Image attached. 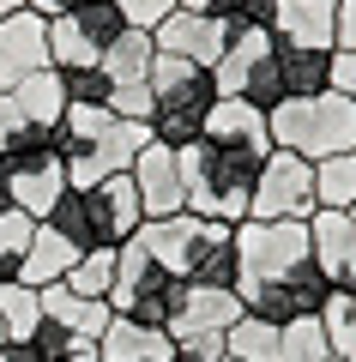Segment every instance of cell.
<instances>
[{
    "label": "cell",
    "mask_w": 356,
    "mask_h": 362,
    "mask_svg": "<svg viewBox=\"0 0 356 362\" xmlns=\"http://www.w3.org/2000/svg\"><path fill=\"white\" fill-rule=\"evenodd\" d=\"M176 163H181V187H188L193 218H217V223H242L248 218L260 157L229 151V145H217V139H193V145L176 151Z\"/></svg>",
    "instance_id": "cell-1"
},
{
    "label": "cell",
    "mask_w": 356,
    "mask_h": 362,
    "mask_svg": "<svg viewBox=\"0 0 356 362\" xmlns=\"http://www.w3.org/2000/svg\"><path fill=\"white\" fill-rule=\"evenodd\" d=\"M217 103V85H212V66H193L176 61V54H157L151 61V145H193L205 133V115Z\"/></svg>",
    "instance_id": "cell-2"
},
{
    "label": "cell",
    "mask_w": 356,
    "mask_h": 362,
    "mask_svg": "<svg viewBox=\"0 0 356 362\" xmlns=\"http://www.w3.org/2000/svg\"><path fill=\"white\" fill-rule=\"evenodd\" d=\"M266 121H272V145L308 157V163L338 157V151H356V103L338 97V90H320V97H284Z\"/></svg>",
    "instance_id": "cell-3"
},
{
    "label": "cell",
    "mask_w": 356,
    "mask_h": 362,
    "mask_svg": "<svg viewBox=\"0 0 356 362\" xmlns=\"http://www.w3.org/2000/svg\"><path fill=\"white\" fill-rule=\"evenodd\" d=\"M181 296H188V278L163 272L139 242H127L115 254V290H109V308L121 320H139V326H163L181 314Z\"/></svg>",
    "instance_id": "cell-4"
},
{
    "label": "cell",
    "mask_w": 356,
    "mask_h": 362,
    "mask_svg": "<svg viewBox=\"0 0 356 362\" xmlns=\"http://www.w3.org/2000/svg\"><path fill=\"white\" fill-rule=\"evenodd\" d=\"M302 259H314V235L308 223L296 218H278V223H260V218H242L236 223V290H260L284 272H296Z\"/></svg>",
    "instance_id": "cell-5"
},
{
    "label": "cell",
    "mask_w": 356,
    "mask_h": 362,
    "mask_svg": "<svg viewBox=\"0 0 356 362\" xmlns=\"http://www.w3.org/2000/svg\"><path fill=\"white\" fill-rule=\"evenodd\" d=\"M314 211H320L314 206V163L296 157V151H284V145H272V157L260 163V175H254L248 218H260V223H278V218L308 223Z\"/></svg>",
    "instance_id": "cell-6"
},
{
    "label": "cell",
    "mask_w": 356,
    "mask_h": 362,
    "mask_svg": "<svg viewBox=\"0 0 356 362\" xmlns=\"http://www.w3.org/2000/svg\"><path fill=\"white\" fill-rule=\"evenodd\" d=\"M0 175H6V194H13V206L25 211V218H37V223L49 218V211L61 206V194H67V157H61V145L0 157Z\"/></svg>",
    "instance_id": "cell-7"
},
{
    "label": "cell",
    "mask_w": 356,
    "mask_h": 362,
    "mask_svg": "<svg viewBox=\"0 0 356 362\" xmlns=\"http://www.w3.org/2000/svg\"><path fill=\"white\" fill-rule=\"evenodd\" d=\"M326 296H332V278L320 272V259H302L296 272H284V278H272V284L248 290L242 302H248V314H260V320L290 326V320H302V314H320Z\"/></svg>",
    "instance_id": "cell-8"
},
{
    "label": "cell",
    "mask_w": 356,
    "mask_h": 362,
    "mask_svg": "<svg viewBox=\"0 0 356 362\" xmlns=\"http://www.w3.org/2000/svg\"><path fill=\"white\" fill-rule=\"evenodd\" d=\"M85 211H91V235L97 247H127L145 223V206H139V187L133 175H103L97 187L85 194Z\"/></svg>",
    "instance_id": "cell-9"
},
{
    "label": "cell",
    "mask_w": 356,
    "mask_h": 362,
    "mask_svg": "<svg viewBox=\"0 0 356 362\" xmlns=\"http://www.w3.org/2000/svg\"><path fill=\"white\" fill-rule=\"evenodd\" d=\"M49 61V18L42 13H6L0 18V90H18L30 73H42Z\"/></svg>",
    "instance_id": "cell-10"
},
{
    "label": "cell",
    "mask_w": 356,
    "mask_h": 362,
    "mask_svg": "<svg viewBox=\"0 0 356 362\" xmlns=\"http://www.w3.org/2000/svg\"><path fill=\"white\" fill-rule=\"evenodd\" d=\"M151 37H157V54H176V61H193V66H217V54L229 49V25L224 18L181 13V6L151 30Z\"/></svg>",
    "instance_id": "cell-11"
},
{
    "label": "cell",
    "mask_w": 356,
    "mask_h": 362,
    "mask_svg": "<svg viewBox=\"0 0 356 362\" xmlns=\"http://www.w3.org/2000/svg\"><path fill=\"white\" fill-rule=\"evenodd\" d=\"M133 187H139V206L145 218H176V211H188V187H181V163L169 145H145L139 163L127 169Z\"/></svg>",
    "instance_id": "cell-12"
},
{
    "label": "cell",
    "mask_w": 356,
    "mask_h": 362,
    "mask_svg": "<svg viewBox=\"0 0 356 362\" xmlns=\"http://www.w3.org/2000/svg\"><path fill=\"white\" fill-rule=\"evenodd\" d=\"M200 139H217V145H229V151H248V157L266 163L272 157V121L260 115L254 103H242V97H217Z\"/></svg>",
    "instance_id": "cell-13"
},
{
    "label": "cell",
    "mask_w": 356,
    "mask_h": 362,
    "mask_svg": "<svg viewBox=\"0 0 356 362\" xmlns=\"http://www.w3.org/2000/svg\"><path fill=\"white\" fill-rule=\"evenodd\" d=\"M308 235H314V259L332 278V290H350L356 296V218L350 211H314Z\"/></svg>",
    "instance_id": "cell-14"
},
{
    "label": "cell",
    "mask_w": 356,
    "mask_h": 362,
    "mask_svg": "<svg viewBox=\"0 0 356 362\" xmlns=\"http://www.w3.org/2000/svg\"><path fill=\"white\" fill-rule=\"evenodd\" d=\"M272 37L302 42V49H332L338 42V0H272Z\"/></svg>",
    "instance_id": "cell-15"
},
{
    "label": "cell",
    "mask_w": 356,
    "mask_h": 362,
    "mask_svg": "<svg viewBox=\"0 0 356 362\" xmlns=\"http://www.w3.org/2000/svg\"><path fill=\"white\" fill-rule=\"evenodd\" d=\"M188 284L236 290V223L200 218V235H193V259H188Z\"/></svg>",
    "instance_id": "cell-16"
},
{
    "label": "cell",
    "mask_w": 356,
    "mask_h": 362,
    "mask_svg": "<svg viewBox=\"0 0 356 362\" xmlns=\"http://www.w3.org/2000/svg\"><path fill=\"white\" fill-rule=\"evenodd\" d=\"M242 314H248L242 290H205V284H188L181 314L169 320V338H188V332H229Z\"/></svg>",
    "instance_id": "cell-17"
},
{
    "label": "cell",
    "mask_w": 356,
    "mask_h": 362,
    "mask_svg": "<svg viewBox=\"0 0 356 362\" xmlns=\"http://www.w3.org/2000/svg\"><path fill=\"white\" fill-rule=\"evenodd\" d=\"M97 356L103 362H176V338L163 326H139V320H121L115 314L97 338Z\"/></svg>",
    "instance_id": "cell-18"
},
{
    "label": "cell",
    "mask_w": 356,
    "mask_h": 362,
    "mask_svg": "<svg viewBox=\"0 0 356 362\" xmlns=\"http://www.w3.org/2000/svg\"><path fill=\"white\" fill-rule=\"evenodd\" d=\"M79 254H85V247H73L54 223H37V230H30V247H25V266H18V284H30V290L67 284V272L79 266Z\"/></svg>",
    "instance_id": "cell-19"
},
{
    "label": "cell",
    "mask_w": 356,
    "mask_h": 362,
    "mask_svg": "<svg viewBox=\"0 0 356 362\" xmlns=\"http://www.w3.org/2000/svg\"><path fill=\"white\" fill-rule=\"evenodd\" d=\"M193 235H200V218H193V211H176V218H145L133 242H139V247H145V254H151V259H157L163 272L188 278V259H193Z\"/></svg>",
    "instance_id": "cell-20"
},
{
    "label": "cell",
    "mask_w": 356,
    "mask_h": 362,
    "mask_svg": "<svg viewBox=\"0 0 356 362\" xmlns=\"http://www.w3.org/2000/svg\"><path fill=\"white\" fill-rule=\"evenodd\" d=\"M42 320H54L61 332H73L79 344H97L103 326L115 320V308L109 302H91V296H73L67 284H49L42 290Z\"/></svg>",
    "instance_id": "cell-21"
},
{
    "label": "cell",
    "mask_w": 356,
    "mask_h": 362,
    "mask_svg": "<svg viewBox=\"0 0 356 362\" xmlns=\"http://www.w3.org/2000/svg\"><path fill=\"white\" fill-rule=\"evenodd\" d=\"M145 145H151V127H145V121H127V115H115L109 127H103L97 139L85 145V157L103 169V175H127V169L139 163V151H145Z\"/></svg>",
    "instance_id": "cell-22"
},
{
    "label": "cell",
    "mask_w": 356,
    "mask_h": 362,
    "mask_svg": "<svg viewBox=\"0 0 356 362\" xmlns=\"http://www.w3.org/2000/svg\"><path fill=\"white\" fill-rule=\"evenodd\" d=\"M278 66H284V97H320V90H332V49L278 42Z\"/></svg>",
    "instance_id": "cell-23"
},
{
    "label": "cell",
    "mask_w": 356,
    "mask_h": 362,
    "mask_svg": "<svg viewBox=\"0 0 356 362\" xmlns=\"http://www.w3.org/2000/svg\"><path fill=\"white\" fill-rule=\"evenodd\" d=\"M224 356H236V362H284V326L260 320V314H242V320L224 332Z\"/></svg>",
    "instance_id": "cell-24"
},
{
    "label": "cell",
    "mask_w": 356,
    "mask_h": 362,
    "mask_svg": "<svg viewBox=\"0 0 356 362\" xmlns=\"http://www.w3.org/2000/svg\"><path fill=\"white\" fill-rule=\"evenodd\" d=\"M18 97V109H25L37 127H61V115H67V78H61V66H42V73H30L25 85L13 90Z\"/></svg>",
    "instance_id": "cell-25"
},
{
    "label": "cell",
    "mask_w": 356,
    "mask_h": 362,
    "mask_svg": "<svg viewBox=\"0 0 356 362\" xmlns=\"http://www.w3.org/2000/svg\"><path fill=\"white\" fill-rule=\"evenodd\" d=\"M314 206L320 211H350L356 206V151L320 157L314 163Z\"/></svg>",
    "instance_id": "cell-26"
},
{
    "label": "cell",
    "mask_w": 356,
    "mask_h": 362,
    "mask_svg": "<svg viewBox=\"0 0 356 362\" xmlns=\"http://www.w3.org/2000/svg\"><path fill=\"white\" fill-rule=\"evenodd\" d=\"M151 61H157V37L151 30H127L115 49H103L97 66L115 78V85H127V78H151Z\"/></svg>",
    "instance_id": "cell-27"
},
{
    "label": "cell",
    "mask_w": 356,
    "mask_h": 362,
    "mask_svg": "<svg viewBox=\"0 0 356 362\" xmlns=\"http://www.w3.org/2000/svg\"><path fill=\"white\" fill-rule=\"evenodd\" d=\"M0 326H6V344H30V332L42 326V290L30 284H0Z\"/></svg>",
    "instance_id": "cell-28"
},
{
    "label": "cell",
    "mask_w": 356,
    "mask_h": 362,
    "mask_svg": "<svg viewBox=\"0 0 356 362\" xmlns=\"http://www.w3.org/2000/svg\"><path fill=\"white\" fill-rule=\"evenodd\" d=\"M67 18L79 25V37L91 42V54H97V61H103V49H115V42L133 30L127 18H121V6H115V0H91V6H73Z\"/></svg>",
    "instance_id": "cell-29"
},
{
    "label": "cell",
    "mask_w": 356,
    "mask_h": 362,
    "mask_svg": "<svg viewBox=\"0 0 356 362\" xmlns=\"http://www.w3.org/2000/svg\"><path fill=\"white\" fill-rule=\"evenodd\" d=\"M42 145H54V127H37V121L18 109L13 90H0V157H13V151H42Z\"/></svg>",
    "instance_id": "cell-30"
},
{
    "label": "cell",
    "mask_w": 356,
    "mask_h": 362,
    "mask_svg": "<svg viewBox=\"0 0 356 362\" xmlns=\"http://www.w3.org/2000/svg\"><path fill=\"white\" fill-rule=\"evenodd\" d=\"M115 254H121V247H91V254H79V266L67 272V290H73V296H91V302H109Z\"/></svg>",
    "instance_id": "cell-31"
},
{
    "label": "cell",
    "mask_w": 356,
    "mask_h": 362,
    "mask_svg": "<svg viewBox=\"0 0 356 362\" xmlns=\"http://www.w3.org/2000/svg\"><path fill=\"white\" fill-rule=\"evenodd\" d=\"M320 326H326L332 356H338V362H356V296H350V290H332V296H326Z\"/></svg>",
    "instance_id": "cell-32"
},
{
    "label": "cell",
    "mask_w": 356,
    "mask_h": 362,
    "mask_svg": "<svg viewBox=\"0 0 356 362\" xmlns=\"http://www.w3.org/2000/svg\"><path fill=\"white\" fill-rule=\"evenodd\" d=\"M242 103H254L260 115H272V109L284 103V66H278V49H272L266 61L248 66V78H242Z\"/></svg>",
    "instance_id": "cell-33"
},
{
    "label": "cell",
    "mask_w": 356,
    "mask_h": 362,
    "mask_svg": "<svg viewBox=\"0 0 356 362\" xmlns=\"http://www.w3.org/2000/svg\"><path fill=\"white\" fill-rule=\"evenodd\" d=\"M30 230H37V218H25V211H0V284H13V278H18L25 247H30Z\"/></svg>",
    "instance_id": "cell-34"
},
{
    "label": "cell",
    "mask_w": 356,
    "mask_h": 362,
    "mask_svg": "<svg viewBox=\"0 0 356 362\" xmlns=\"http://www.w3.org/2000/svg\"><path fill=\"white\" fill-rule=\"evenodd\" d=\"M332 344H326V326L320 314H302V320L284 326V362H326Z\"/></svg>",
    "instance_id": "cell-35"
},
{
    "label": "cell",
    "mask_w": 356,
    "mask_h": 362,
    "mask_svg": "<svg viewBox=\"0 0 356 362\" xmlns=\"http://www.w3.org/2000/svg\"><path fill=\"white\" fill-rule=\"evenodd\" d=\"M49 61L61 66H97V54H91V42L79 37V25L73 18H49Z\"/></svg>",
    "instance_id": "cell-36"
},
{
    "label": "cell",
    "mask_w": 356,
    "mask_h": 362,
    "mask_svg": "<svg viewBox=\"0 0 356 362\" xmlns=\"http://www.w3.org/2000/svg\"><path fill=\"white\" fill-rule=\"evenodd\" d=\"M67 103H109V90H115V78L103 73V66H67Z\"/></svg>",
    "instance_id": "cell-37"
},
{
    "label": "cell",
    "mask_w": 356,
    "mask_h": 362,
    "mask_svg": "<svg viewBox=\"0 0 356 362\" xmlns=\"http://www.w3.org/2000/svg\"><path fill=\"white\" fill-rule=\"evenodd\" d=\"M109 109L127 121H151V78H127V85L109 90Z\"/></svg>",
    "instance_id": "cell-38"
},
{
    "label": "cell",
    "mask_w": 356,
    "mask_h": 362,
    "mask_svg": "<svg viewBox=\"0 0 356 362\" xmlns=\"http://www.w3.org/2000/svg\"><path fill=\"white\" fill-rule=\"evenodd\" d=\"M115 6H121V18H127L133 30H157V25L181 6V0H115Z\"/></svg>",
    "instance_id": "cell-39"
},
{
    "label": "cell",
    "mask_w": 356,
    "mask_h": 362,
    "mask_svg": "<svg viewBox=\"0 0 356 362\" xmlns=\"http://www.w3.org/2000/svg\"><path fill=\"white\" fill-rule=\"evenodd\" d=\"M176 362H224V332H188V338H176Z\"/></svg>",
    "instance_id": "cell-40"
},
{
    "label": "cell",
    "mask_w": 356,
    "mask_h": 362,
    "mask_svg": "<svg viewBox=\"0 0 356 362\" xmlns=\"http://www.w3.org/2000/svg\"><path fill=\"white\" fill-rule=\"evenodd\" d=\"M332 49L356 54V0H338V42H332Z\"/></svg>",
    "instance_id": "cell-41"
},
{
    "label": "cell",
    "mask_w": 356,
    "mask_h": 362,
    "mask_svg": "<svg viewBox=\"0 0 356 362\" xmlns=\"http://www.w3.org/2000/svg\"><path fill=\"white\" fill-rule=\"evenodd\" d=\"M0 362H49L37 344H0Z\"/></svg>",
    "instance_id": "cell-42"
},
{
    "label": "cell",
    "mask_w": 356,
    "mask_h": 362,
    "mask_svg": "<svg viewBox=\"0 0 356 362\" xmlns=\"http://www.w3.org/2000/svg\"><path fill=\"white\" fill-rule=\"evenodd\" d=\"M79 0H30V13H42V18H67Z\"/></svg>",
    "instance_id": "cell-43"
},
{
    "label": "cell",
    "mask_w": 356,
    "mask_h": 362,
    "mask_svg": "<svg viewBox=\"0 0 356 362\" xmlns=\"http://www.w3.org/2000/svg\"><path fill=\"white\" fill-rule=\"evenodd\" d=\"M67 362H103V356H97V344H79V350H73Z\"/></svg>",
    "instance_id": "cell-44"
},
{
    "label": "cell",
    "mask_w": 356,
    "mask_h": 362,
    "mask_svg": "<svg viewBox=\"0 0 356 362\" xmlns=\"http://www.w3.org/2000/svg\"><path fill=\"white\" fill-rule=\"evenodd\" d=\"M25 6H30V0H0V18H6V13H25Z\"/></svg>",
    "instance_id": "cell-45"
},
{
    "label": "cell",
    "mask_w": 356,
    "mask_h": 362,
    "mask_svg": "<svg viewBox=\"0 0 356 362\" xmlns=\"http://www.w3.org/2000/svg\"><path fill=\"white\" fill-rule=\"evenodd\" d=\"M0 211H18V206H13V194H6V175H0Z\"/></svg>",
    "instance_id": "cell-46"
},
{
    "label": "cell",
    "mask_w": 356,
    "mask_h": 362,
    "mask_svg": "<svg viewBox=\"0 0 356 362\" xmlns=\"http://www.w3.org/2000/svg\"><path fill=\"white\" fill-rule=\"evenodd\" d=\"M0 344H6V326H0Z\"/></svg>",
    "instance_id": "cell-47"
},
{
    "label": "cell",
    "mask_w": 356,
    "mask_h": 362,
    "mask_svg": "<svg viewBox=\"0 0 356 362\" xmlns=\"http://www.w3.org/2000/svg\"><path fill=\"white\" fill-rule=\"evenodd\" d=\"M79 6H91V0H79Z\"/></svg>",
    "instance_id": "cell-48"
},
{
    "label": "cell",
    "mask_w": 356,
    "mask_h": 362,
    "mask_svg": "<svg viewBox=\"0 0 356 362\" xmlns=\"http://www.w3.org/2000/svg\"><path fill=\"white\" fill-rule=\"evenodd\" d=\"M224 362H236V356H224Z\"/></svg>",
    "instance_id": "cell-49"
},
{
    "label": "cell",
    "mask_w": 356,
    "mask_h": 362,
    "mask_svg": "<svg viewBox=\"0 0 356 362\" xmlns=\"http://www.w3.org/2000/svg\"><path fill=\"white\" fill-rule=\"evenodd\" d=\"M350 218H356V206H350Z\"/></svg>",
    "instance_id": "cell-50"
}]
</instances>
